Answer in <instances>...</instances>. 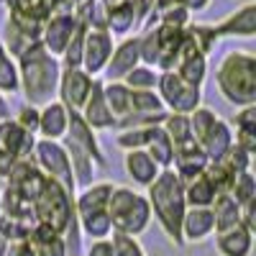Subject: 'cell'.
Segmentation results:
<instances>
[{
    "mask_svg": "<svg viewBox=\"0 0 256 256\" xmlns=\"http://www.w3.org/2000/svg\"><path fill=\"white\" fill-rule=\"evenodd\" d=\"M0 3H3V6H6V3H8V0H0Z\"/></svg>",
    "mask_w": 256,
    "mask_h": 256,
    "instance_id": "57",
    "label": "cell"
},
{
    "mask_svg": "<svg viewBox=\"0 0 256 256\" xmlns=\"http://www.w3.org/2000/svg\"><path fill=\"white\" fill-rule=\"evenodd\" d=\"M174 6H182V0H154V10L152 13H162V10L174 8Z\"/></svg>",
    "mask_w": 256,
    "mask_h": 256,
    "instance_id": "52",
    "label": "cell"
},
{
    "mask_svg": "<svg viewBox=\"0 0 256 256\" xmlns=\"http://www.w3.org/2000/svg\"><path fill=\"white\" fill-rule=\"evenodd\" d=\"M84 256H113L110 238H100V241H92L88 248H84Z\"/></svg>",
    "mask_w": 256,
    "mask_h": 256,
    "instance_id": "47",
    "label": "cell"
},
{
    "mask_svg": "<svg viewBox=\"0 0 256 256\" xmlns=\"http://www.w3.org/2000/svg\"><path fill=\"white\" fill-rule=\"evenodd\" d=\"M131 113H164L156 90H131Z\"/></svg>",
    "mask_w": 256,
    "mask_h": 256,
    "instance_id": "42",
    "label": "cell"
},
{
    "mask_svg": "<svg viewBox=\"0 0 256 256\" xmlns=\"http://www.w3.org/2000/svg\"><path fill=\"white\" fill-rule=\"evenodd\" d=\"M84 34H88V26H84L82 20H80V26H77V31L72 34L70 44H67V49H64V54L59 56V62H62V70H80V67H82Z\"/></svg>",
    "mask_w": 256,
    "mask_h": 256,
    "instance_id": "34",
    "label": "cell"
},
{
    "mask_svg": "<svg viewBox=\"0 0 256 256\" xmlns=\"http://www.w3.org/2000/svg\"><path fill=\"white\" fill-rule=\"evenodd\" d=\"M110 246L113 256H148L141 241L136 236H126V233H110Z\"/></svg>",
    "mask_w": 256,
    "mask_h": 256,
    "instance_id": "44",
    "label": "cell"
},
{
    "mask_svg": "<svg viewBox=\"0 0 256 256\" xmlns=\"http://www.w3.org/2000/svg\"><path fill=\"white\" fill-rule=\"evenodd\" d=\"M138 26H141V20H138V16L131 6V0H123V3L110 6L108 10H105V28H108V34L113 38L131 36Z\"/></svg>",
    "mask_w": 256,
    "mask_h": 256,
    "instance_id": "24",
    "label": "cell"
},
{
    "mask_svg": "<svg viewBox=\"0 0 256 256\" xmlns=\"http://www.w3.org/2000/svg\"><path fill=\"white\" fill-rule=\"evenodd\" d=\"M210 3H212V0H182V6L187 8V13H190V16H198V13L208 10V8H210Z\"/></svg>",
    "mask_w": 256,
    "mask_h": 256,
    "instance_id": "50",
    "label": "cell"
},
{
    "mask_svg": "<svg viewBox=\"0 0 256 256\" xmlns=\"http://www.w3.org/2000/svg\"><path fill=\"white\" fill-rule=\"evenodd\" d=\"M208 159L202 154V148L198 144H187V146H180L174 148V159H172V172L182 180V182H190L200 177L205 169H208Z\"/></svg>",
    "mask_w": 256,
    "mask_h": 256,
    "instance_id": "22",
    "label": "cell"
},
{
    "mask_svg": "<svg viewBox=\"0 0 256 256\" xmlns=\"http://www.w3.org/2000/svg\"><path fill=\"white\" fill-rule=\"evenodd\" d=\"M26 241L31 244V248H34L36 256H67V244H64V236L54 233L46 226H38L36 223L28 230Z\"/></svg>",
    "mask_w": 256,
    "mask_h": 256,
    "instance_id": "26",
    "label": "cell"
},
{
    "mask_svg": "<svg viewBox=\"0 0 256 256\" xmlns=\"http://www.w3.org/2000/svg\"><path fill=\"white\" fill-rule=\"evenodd\" d=\"M216 88L233 108L256 105V56L246 49L228 52L216 67Z\"/></svg>",
    "mask_w": 256,
    "mask_h": 256,
    "instance_id": "3",
    "label": "cell"
},
{
    "mask_svg": "<svg viewBox=\"0 0 256 256\" xmlns=\"http://www.w3.org/2000/svg\"><path fill=\"white\" fill-rule=\"evenodd\" d=\"M24 131H28V134H34L36 136V131H38V108L36 105H28V102H24L18 108V113H16V118H13Z\"/></svg>",
    "mask_w": 256,
    "mask_h": 256,
    "instance_id": "46",
    "label": "cell"
},
{
    "mask_svg": "<svg viewBox=\"0 0 256 256\" xmlns=\"http://www.w3.org/2000/svg\"><path fill=\"white\" fill-rule=\"evenodd\" d=\"M218 38H254L256 34V3H246L238 10L228 13L220 24H212Z\"/></svg>",
    "mask_w": 256,
    "mask_h": 256,
    "instance_id": "16",
    "label": "cell"
},
{
    "mask_svg": "<svg viewBox=\"0 0 256 256\" xmlns=\"http://www.w3.org/2000/svg\"><path fill=\"white\" fill-rule=\"evenodd\" d=\"M41 28H44V24H36V20H28L24 16H16L8 10L6 20H3V36H0V41L8 49V54L13 59H18L31 46L41 44Z\"/></svg>",
    "mask_w": 256,
    "mask_h": 256,
    "instance_id": "8",
    "label": "cell"
},
{
    "mask_svg": "<svg viewBox=\"0 0 256 256\" xmlns=\"http://www.w3.org/2000/svg\"><path fill=\"white\" fill-rule=\"evenodd\" d=\"M3 190H6V177L0 174V198H3Z\"/></svg>",
    "mask_w": 256,
    "mask_h": 256,
    "instance_id": "56",
    "label": "cell"
},
{
    "mask_svg": "<svg viewBox=\"0 0 256 256\" xmlns=\"http://www.w3.org/2000/svg\"><path fill=\"white\" fill-rule=\"evenodd\" d=\"M187 118H190V131H192V138L200 141V138L210 131V128L216 126V120H218L220 116H218L216 110H212V108H208V105H200V108H198V110H192Z\"/></svg>",
    "mask_w": 256,
    "mask_h": 256,
    "instance_id": "41",
    "label": "cell"
},
{
    "mask_svg": "<svg viewBox=\"0 0 256 256\" xmlns=\"http://www.w3.org/2000/svg\"><path fill=\"white\" fill-rule=\"evenodd\" d=\"M74 3H80V0H74Z\"/></svg>",
    "mask_w": 256,
    "mask_h": 256,
    "instance_id": "58",
    "label": "cell"
},
{
    "mask_svg": "<svg viewBox=\"0 0 256 256\" xmlns=\"http://www.w3.org/2000/svg\"><path fill=\"white\" fill-rule=\"evenodd\" d=\"M6 256H36V254H34L31 244L24 238V241H13V244L8 246V254H6Z\"/></svg>",
    "mask_w": 256,
    "mask_h": 256,
    "instance_id": "49",
    "label": "cell"
},
{
    "mask_svg": "<svg viewBox=\"0 0 256 256\" xmlns=\"http://www.w3.org/2000/svg\"><path fill=\"white\" fill-rule=\"evenodd\" d=\"M100 3H102L105 8H110V6H118V3H123V0H100Z\"/></svg>",
    "mask_w": 256,
    "mask_h": 256,
    "instance_id": "55",
    "label": "cell"
},
{
    "mask_svg": "<svg viewBox=\"0 0 256 256\" xmlns=\"http://www.w3.org/2000/svg\"><path fill=\"white\" fill-rule=\"evenodd\" d=\"M16 67H18V92L26 98L28 105L41 108V105L56 100L59 74H62L59 56H52L41 44H36L16 59Z\"/></svg>",
    "mask_w": 256,
    "mask_h": 256,
    "instance_id": "1",
    "label": "cell"
},
{
    "mask_svg": "<svg viewBox=\"0 0 256 256\" xmlns=\"http://www.w3.org/2000/svg\"><path fill=\"white\" fill-rule=\"evenodd\" d=\"M156 95L162 98V105H164L166 113L190 116L192 110H198L202 105V88H192V84H187L172 70H169V72H159Z\"/></svg>",
    "mask_w": 256,
    "mask_h": 256,
    "instance_id": "6",
    "label": "cell"
},
{
    "mask_svg": "<svg viewBox=\"0 0 256 256\" xmlns=\"http://www.w3.org/2000/svg\"><path fill=\"white\" fill-rule=\"evenodd\" d=\"M8 10L16 16H24L28 20H36V24H46V18L52 16L46 0H8Z\"/></svg>",
    "mask_w": 256,
    "mask_h": 256,
    "instance_id": "35",
    "label": "cell"
},
{
    "mask_svg": "<svg viewBox=\"0 0 256 256\" xmlns=\"http://www.w3.org/2000/svg\"><path fill=\"white\" fill-rule=\"evenodd\" d=\"M216 251L218 256H251L254 251V230L244 223L228 230L216 233Z\"/></svg>",
    "mask_w": 256,
    "mask_h": 256,
    "instance_id": "21",
    "label": "cell"
},
{
    "mask_svg": "<svg viewBox=\"0 0 256 256\" xmlns=\"http://www.w3.org/2000/svg\"><path fill=\"white\" fill-rule=\"evenodd\" d=\"M80 26V18L74 16V10L70 13H54L46 18L44 28H41V46H44L52 56H62L67 49L72 34Z\"/></svg>",
    "mask_w": 256,
    "mask_h": 256,
    "instance_id": "10",
    "label": "cell"
},
{
    "mask_svg": "<svg viewBox=\"0 0 256 256\" xmlns=\"http://www.w3.org/2000/svg\"><path fill=\"white\" fill-rule=\"evenodd\" d=\"M67 126H70V110L59 100H52L38 108V131H36L38 138L62 141L67 136Z\"/></svg>",
    "mask_w": 256,
    "mask_h": 256,
    "instance_id": "19",
    "label": "cell"
},
{
    "mask_svg": "<svg viewBox=\"0 0 256 256\" xmlns=\"http://www.w3.org/2000/svg\"><path fill=\"white\" fill-rule=\"evenodd\" d=\"M233 144L246 148L248 154H256V105H246V108H236V118H233Z\"/></svg>",
    "mask_w": 256,
    "mask_h": 256,
    "instance_id": "27",
    "label": "cell"
},
{
    "mask_svg": "<svg viewBox=\"0 0 256 256\" xmlns=\"http://www.w3.org/2000/svg\"><path fill=\"white\" fill-rule=\"evenodd\" d=\"M141 64V54H138V34L120 38L118 44L113 46V54L105 64V70L100 74L102 82H120L134 67Z\"/></svg>",
    "mask_w": 256,
    "mask_h": 256,
    "instance_id": "12",
    "label": "cell"
},
{
    "mask_svg": "<svg viewBox=\"0 0 256 256\" xmlns=\"http://www.w3.org/2000/svg\"><path fill=\"white\" fill-rule=\"evenodd\" d=\"M216 236V218L210 208H187L182 218V244H202Z\"/></svg>",
    "mask_w": 256,
    "mask_h": 256,
    "instance_id": "18",
    "label": "cell"
},
{
    "mask_svg": "<svg viewBox=\"0 0 256 256\" xmlns=\"http://www.w3.org/2000/svg\"><path fill=\"white\" fill-rule=\"evenodd\" d=\"M67 141H72L74 146H80L82 152H88L90 156H92V162L100 166V169H105L108 166V159H105V154H102V148H100V141H98V134L92 131V128L82 120V116L80 113H72L70 110V126H67V136H64Z\"/></svg>",
    "mask_w": 256,
    "mask_h": 256,
    "instance_id": "17",
    "label": "cell"
},
{
    "mask_svg": "<svg viewBox=\"0 0 256 256\" xmlns=\"http://www.w3.org/2000/svg\"><path fill=\"white\" fill-rule=\"evenodd\" d=\"M92 77L84 70H62L59 74V88H56V100L64 105L67 110L80 113L84 100H88L92 90Z\"/></svg>",
    "mask_w": 256,
    "mask_h": 256,
    "instance_id": "9",
    "label": "cell"
},
{
    "mask_svg": "<svg viewBox=\"0 0 256 256\" xmlns=\"http://www.w3.org/2000/svg\"><path fill=\"white\" fill-rule=\"evenodd\" d=\"M152 128H118L116 146L120 148V152H136V148H144L146 141H148V131H152Z\"/></svg>",
    "mask_w": 256,
    "mask_h": 256,
    "instance_id": "43",
    "label": "cell"
},
{
    "mask_svg": "<svg viewBox=\"0 0 256 256\" xmlns=\"http://www.w3.org/2000/svg\"><path fill=\"white\" fill-rule=\"evenodd\" d=\"M34 218H36L38 226H46L54 233L64 236L67 228L77 220V216H74V195L64 184H59L56 180L44 177L38 195L34 198Z\"/></svg>",
    "mask_w": 256,
    "mask_h": 256,
    "instance_id": "5",
    "label": "cell"
},
{
    "mask_svg": "<svg viewBox=\"0 0 256 256\" xmlns=\"http://www.w3.org/2000/svg\"><path fill=\"white\" fill-rule=\"evenodd\" d=\"M184 31H187L190 41L195 44V49L205 56L212 54V49L218 46V34L212 28V24H190Z\"/></svg>",
    "mask_w": 256,
    "mask_h": 256,
    "instance_id": "36",
    "label": "cell"
},
{
    "mask_svg": "<svg viewBox=\"0 0 256 256\" xmlns=\"http://www.w3.org/2000/svg\"><path fill=\"white\" fill-rule=\"evenodd\" d=\"M146 28L154 31L156 38V72H169L174 70V64L180 59L182 44H184V28H172V26H164V24H148Z\"/></svg>",
    "mask_w": 256,
    "mask_h": 256,
    "instance_id": "13",
    "label": "cell"
},
{
    "mask_svg": "<svg viewBox=\"0 0 256 256\" xmlns=\"http://www.w3.org/2000/svg\"><path fill=\"white\" fill-rule=\"evenodd\" d=\"M128 90H156L159 82V72L154 67H146V64H138L120 80Z\"/></svg>",
    "mask_w": 256,
    "mask_h": 256,
    "instance_id": "37",
    "label": "cell"
},
{
    "mask_svg": "<svg viewBox=\"0 0 256 256\" xmlns=\"http://www.w3.org/2000/svg\"><path fill=\"white\" fill-rule=\"evenodd\" d=\"M46 6H49L52 16L54 13H70L74 8V0H46Z\"/></svg>",
    "mask_w": 256,
    "mask_h": 256,
    "instance_id": "51",
    "label": "cell"
},
{
    "mask_svg": "<svg viewBox=\"0 0 256 256\" xmlns=\"http://www.w3.org/2000/svg\"><path fill=\"white\" fill-rule=\"evenodd\" d=\"M131 6H134V10H136V16H138V20L144 24V20L152 16V10H154V0H131Z\"/></svg>",
    "mask_w": 256,
    "mask_h": 256,
    "instance_id": "48",
    "label": "cell"
},
{
    "mask_svg": "<svg viewBox=\"0 0 256 256\" xmlns=\"http://www.w3.org/2000/svg\"><path fill=\"white\" fill-rule=\"evenodd\" d=\"M216 187L210 184V180L205 177V172L195 180L184 182V202L187 208H210L212 200H216Z\"/></svg>",
    "mask_w": 256,
    "mask_h": 256,
    "instance_id": "30",
    "label": "cell"
},
{
    "mask_svg": "<svg viewBox=\"0 0 256 256\" xmlns=\"http://www.w3.org/2000/svg\"><path fill=\"white\" fill-rule=\"evenodd\" d=\"M123 166H126V174L134 180V184L138 187H148L162 169L156 166V162L148 156L144 148H136V152H123Z\"/></svg>",
    "mask_w": 256,
    "mask_h": 256,
    "instance_id": "25",
    "label": "cell"
},
{
    "mask_svg": "<svg viewBox=\"0 0 256 256\" xmlns=\"http://www.w3.org/2000/svg\"><path fill=\"white\" fill-rule=\"evenodd\" d=\"M102 95H105L110 113L116 116V120L131 113V90L123 82H102Z\"/></svg>",
    "mask_w": 256,
    "mask_h": 256,
    "instance_id": "31",
    "label": "cell"
},
{
    "mask_svg": "<svg viewBox=\"0 0 256 256\" xmlns=\"http://www.w3.org/2000/svg\"><path fill=\"white\" fill-rule=\"evenodd\" d=\"M198 146L202 148L208 162H220L228 154V148L233 146V126L226 118H218L216 126L198 141Z\"/></svg>",
    "mask_w": 256,
    "mask_h": 256,
    "instance_id": "23",
    "label": "cell"
},
{
    "mask_svg": "<svg viewBox=\"0 0 256 256\" xmlns=\"http://www.w3.org/2000/svg\"><path fill=\"white\" fill-rule=\"evenodd\" d=\"M210 210H212V218H216V233L228 230V228H233V226L241 223V205L233 200L228 192H220V195H216Z\"/></svg>",
    "mask_w": 256,
    "mask_h": 256,
    "instance_id": "29",
    "label": "cell"
},
{
    "mask_svg": "<svg viewBox=\"0 0 256 256\" xmlns=\"http://www.w3.org/2000/svg\"><path fill=\"white\" fill-rule=\"evenodd\" d=\"M6 118H10V105L6 95H0V120H6Z\"/></svg>",
    "mask_w": 256,
    "mask_h": 256,
    "instance_id": "53",
    "label": "cell"
},
{
    "mask_svg": "<svg viewBox=\"0 0 256 256\" xmlns=\"http://www.w3.org/2000/svg\"><path fill=\"white\" fill-rule=\"evenodd\" d=\"M113 182H92L88 187H82L80 192H74V216H92V212H102L108 210V200L113 192Z\"/></svg>",
    "mask_w": 256,
    "mask_h": 256,
    "instance_id": "20",
    "label": "cell"
},
{
    "mask_svg": "<svg viewBox=\"0 0 256 256\" xmlns=\"http://www.w3.org/2000/svg\"><path fill=\"white\" fill-rule=\"evenodd\" d=\"M164 134L169 136V141L174 144V148L180 146H187V144H198L195 138H192V131H190V118L187 116H180V113H166L164 123Z\"/></svg>",
    "mask_w": 256,
    "mask_h": 256,
    "instance_id": "32",
    "label": "cell"
},
{
    "mask_svg": "<svg viewBox=\"0 0 256 256\" xmlns=\"http://www.w3.org/2000/svg\"><path fill=\"white\" fill-rule=\"evenodd\" d=\"M113 46H116V38L108 34V31H92L88 28L84 34V52H82V67L92 80H98L108 64L110 54H113Z\"/></svg>",
    "mask_w": 256,
    "mask_h": 256,
    "instance_id": "11",
    "label": "cell"
},
{
    "mask_svg": "<svg viewBox=\"0 0 256 256\" xmlns=\"http://www.w3.org/2000/svg\"><path fill=\"white\" fill-rule=\"evenodd\" d=\"M228 195L236 200L241 208L256 202V180H254V174H251V172H241V174H236V180H233Z\"/></svg>",
    "mask_w": 256,
    "mask_h": 256,
    "instance_id": "38",
    "label": "cell"
},
{
    "mask_svg": "<svg viewBox=\"0 0 256 256\" xmlns=\"http://www.w3.org/2000/svg\"><path fill=\"white\" fill-rule=\"evenodd\" d=\"M80 116H82V120L88 123L95 134H98V131H113V128H116L118 120H116V116L110 113L108 102H105V95H102V80H100V77L92 82V90H90L88 100H84Z\"/></svg>",
    "mask_w": 256,
    "mask_h": 256,
    "instance_id": "14",
    "label": "cell"
},
{
    "mask_svg": "<svg viewBox=\"0 0 256 256\" xmlns=\"http://www.w3.org/2000/svg\"><path fill=\"white\" fill-rule=\"evenodd\" d=\"M16 92H18V67H16V59L8 54V49L0 41V95L10 98Z\"/></svg>",
    "mask_w": 256,
    "mask_h": 256,
    "instance_id": "33",
    "label": "cell"
},
{
    "mask_svg": "<svg viewBox=\"0 0 256 256\" xmlns=\"http://www.w3.org/2000/svg\"><path fill=\"white\" fill-rule=\"evenodd\" d=\"M144 24H164V26H172V28H187L192 24V16L187 13L184 6H174V8H166L162 13H152Z\"/></svg>",
    "mask_w": 256,
    "mask_h": 256,
    "instance_id": "39",
    "label": "cell"
},
{
    "mask_svg": "<svg viewBox=\"0 0 256 256\" xmlns=\"http://www.w3.org/2000/svg\"><path fill=\"white\" fill-rule=\"evenodd\" d=\"M172 72H177L187 84H192V88H202L205 80H208V56L195 49V44L190 41L187 31H184V44H182L180 59H177Z\"/></svg>",
    "mask_w": 256,
    "mask_h": 256,
    "instance_id": "15",
    "label": "cell"
},
{
    "mask_svg": "<svg viewBox=\"0 0 256 256\" xmlns=\"http://www.w3.org/2000/svg\"><path fill=\"white\" fill-rule=\"evenodd\" d=\"M144 152L156 162L159 169H172V159H174V144L169 141V136L164 134L162 126H154L148 131V141L144 146Z\"/></svg>",
    "mask_w": 256,
    "mask_h": 256,
    "instance_id": "28",
    "label": "cell"
},
{
    "mask_svg": "<svg viewBox=\"0 0 256 256\" xmlns=\"http://www.w3.org/2000/svg\"><path fill=\"white\" fill-rule=\"evenodd\" d=\"M31 159L36 162V166L44 172V177L56 180L59 184H64L72 195L77 192L74 177H72V166H70V156L67 148H64L62 141H52V138H36L34 154Z\"/></svg>",
    "mask_w": 256,
    "mask_h": 256,
    "instance_id": "7",
    "label": "cell"
},
{
    "mask_svg": "<svg viewBox=\"0 0 256 256\" xmlns=\"http://www.w3.org/2000/svg\"><path fill=\"white\" fill-rule=\"evenodd\" d=\"M8 246H10V244H8L3 236H0V256H6V254H8Z\"/></svg>",
    "mask_w": 256,
    "mask_h": 256,
    "instance_id": "54",
    "label": "cell"
},
{
    "mask_svg": "<svg viewBox=\"0 0 256 256\" xmlns=\"http://www.w3.org/2000/svg\"><path fill=\"white\" fill-rule=\"evenodd\" d=\"M205 177L210 180V184L216 187V192L220 195V192H230V184H233V180H236V172L220 159V162H210L208 164Z\"/></svg>",
    "mask_w": 256,
    "mask_h": 256,
    "instance_id": "40",
    "label": "cell"
},
{
    "mask_svg": "<svg viewBox=\"0 0 256 256\" xmlns=\"http://www.w3.org/2000/svg\"><path fill=\"white\" fill-rule=\"evenodd\" d=\"M108 218L113 226V233H126V236H141L152 226V208L144 192H136L134 187L116 184L108 200Z\"/></svg>",
    "mask_w": 256,
    "mask_h": 256,
    "instance_id": "4",
    "label": "cell"
},
{
    "mask_svg": "<svg viewBox=\"0 0 256 256\" xmlns=\"http://www.w3.org/2000/svg\"><path fill=\"white\" fill-rule=\"evenodd\" d=\"M146 200L152 208V218L159 223L169 244L182 248V218H184V182L172 172V169H162L159 177L146 187Z\"/></svg>",
    "mask_w": 256,
    "mask_h": 256,
    "instance_id": "2",
    "label": "cell"
},
{
    "mask_svg": "<svg viewBox=\"0 0 256 256\" xmlns=\"http://www.w3.org/2000/svg\"><path fill=\"white\" fill-rule=\"evenodd\" d=\"M223 162H226V164H228L236 174H241V172H251L254 154H248L246 148H241L238 144H233V146L228 148V154L223 156Z\"/></svg>",
    "mask_w": 256,
    "mask_h": 256,
    "instance_id": "45",
    "label": "cell"
}]
</instances>
